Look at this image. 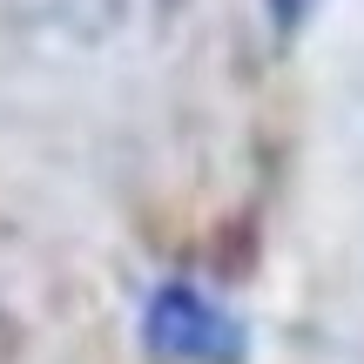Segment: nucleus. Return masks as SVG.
I'll list each match as a JSON object with an SVG mask.
<instances>
[{"label":"nucleus","instance_id":"nucleus-1","mask_svg":"<svg viewBox=\"0 0 364 364\" xmlns=\"http://www.w3.org/2000/svg\"><path fill=\"white\" fill-rule=\"evenodd\" d=\"M149 344L156 351H176V358H196V364H230L243 351L236 324L209 297H196L189 284L156 290V304H149Z\"/></svg>","mask_w":364,"mask_h":364}]
</instances>
